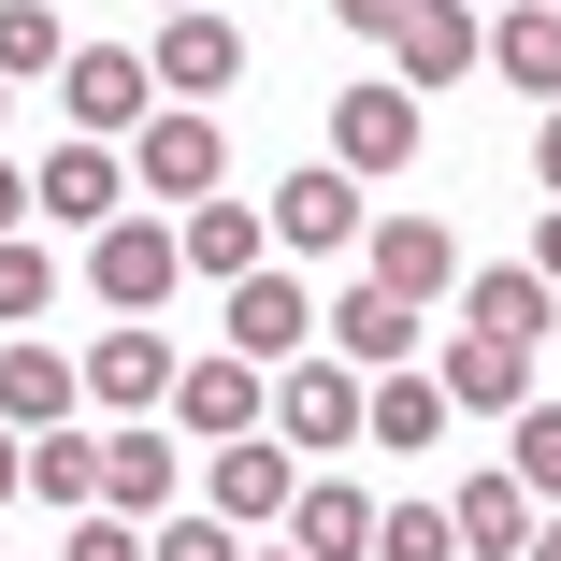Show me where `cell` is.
Wrapping results in <instances>:
<instances>
[{
  "label": "cell",
  "instance_id": "6da1fadb",
  "mask_svg": "<svg viewBox=\"0 0 561 561\" xmlns=\"http://www.w3.org/2000/svg\"><path fill=\"white\" fill-rule=\"evenodd\" d=\"M417 145H432V101H403L389 72H360L346 101H331V173H346V187H389V173H417Z\"/></svg>",
  "mask_w": 561,
  "mask_h": 561
},
{
  "label": "cell",
  "instance_id": "7a4b0ae2",
  "mask_svg": "<svg viewBox=\"0 0 561 561\" xmlns=\"http://www.w3.org/2000/svg\"><path fill=\"white\" fill-rule=\"evenodd\" d=\"M360 389H375V375H346V360L317 346V360H288V375H274V417H260V432L288 446L302 476H331V461L360 446Z\"/></svg>",
  "mask_w": 561,
  "mask_h": 561
},
{
  "label": "cell",
  "instance_id": "3957f363",
  "mask_svg": "<svg viewBox=\"0 0 561 561\" xmlns=\"http://www.w3.org/2000/svg\"><path fill=\"white\" fill-rule=\"evenodd\" d=\"M72 375H87V417L116 432V417H159V403H173V375H187V346H173L159 317H101V346H87Z\"/></svg>",
  "mask_w": 561,
  "mask_h": 561
},
{
  "label": "cell",
  "instance_id": "277c9868",
  "mask_svg": "<svg viewBox=\"0 0 561 561\" xmlns=\"http://www.w3.org/2000/svg\"><path fill=\"white\" fill-rule=\"evenodd\" d=\"M116 216H130V159L116 145H44L30 159V231H58V245H87V231H116Z\"/></svg>",
  "mask_w": 561,
  "mask_h": 561
},
{
  "label": "cell",
  "instance_id": "5b68a950",
  "mask_svg": "<svg viewBox=\"0 0 561 561\" xmlns=\"http://www.w3.org/2000/svg\"><path fill=\"white\" fill-rule=\"evenodd\" d=\"M58 116H72V145H130V130L159 116L145 44H72V58H58Z\"/></svg>",
  "mask_w": 561,
  "mask_h": 561
},
{
  "label": "cell",
  "instance_id": "8992f818",
  "mask_svg": "<svg viewBox=\"0 0 561 561\" xmlns=\"http://www.w3.org/2000/svg\"><path fill=\"white\" fill-rule=\"evenodd\" d=\"M72 260H87V302H101V317H159V302L187 288V260H173V216H116V231H87Z\"/></svg>",
  "mask_w": 561,
  "mask_h": 561
},
{
  "label": "cell",
  "instance_id": "52a82bcc",
  "mask_svg": "<svg viewBox=\"0 0 561 561\" xmlns=\"http://www.w3.org/2000/svg\"><path fill=\"white\" fill-rule=\"evenodd\" d=\"M116 159H130V187H145V202H173V216H187V202H216V173H231V130L187 116V101H159V116H145Z\"/></svg>",
  "mask_w": 561,
  "mask_h": 561
},
{
  "label": "cell",
  "instance_id": "ba28073f",
  "mask_svg": "<svg viewBox=\"0 0 561 561\" xmlns=\"http://www.w3.org/2000/svg\"><path fill=\"white\" fill-rule=\"evenodd\" d=\"M187 504V446L159 432V417H116V432H101V504L87 518H130V533H159Z\"/></svg>",
  "mask_w": 561,
  "mask_h": 561
},
{
  "label": "cell",
  "instance_id": "9c48e42d",
  "mask_svg": "<svg viewBox=\"0 0 561 561\" xmlns=\"http://www.w3.org/2000/svg\"><path fill=\"white\" fill-rule=\"evenodd\" d=\"M461 231H446V216H375V231H360V288H389V302H461Z\"/></svg>",
  "mask_w": 561,
  "mask_h": 561
},
{
  "label": "cell",
  "instance_id": "30bf717a",
  "mask_svg": "<svg viewBox=\"0 0 561 561\" xmlns=\"http://www.w3.org/2000/svg\"><path fill=\"white\" fill-rule=\"evenodd\" d=\"M260 417H274V375H260V360H231V346L187 360V375H173V403H159V432H173V446H245Z\"/></svg>",
  "mask_w": 561,
  "mask_h": 561
},
{
  "label": "cell",
  "instance_id": "8fae6325",
  "mask_svg": "<svg viewBox=\"0 0 561 561\" xmlns=\"http://www.w3.org/2000/svg\"><path fill=\"white\" fill-rule=\"evenodd\" d=\"M260 231H274V260H331V245H360V231H375V202L331 173V159H302V173H274Z\"/></svg>",
  "mask_w": 561,
  "mask_h": 561
},
{
  "label": "cell",
  "instance_id": "7c38bea8",
  "mask_svg": "<svg viewBox=\"0 0 561 561\" xmlns=\"http://www.w3.org/2000/svg\"><path fill=\"white\" fill-rule=\"evenodd\" d=\"M461 72H490V15H476V0H417V15L389 30V87L403 101H446Z\"/></svg>",
  "mask_w": 561,
  "mask_h": 561
},
{
  "label": "cell",
  "instance_id": "4fadbf2b",
  "mask_svg": "<svg viewBox=\"0 0 561 561\" xmlns=\"http://www.w3.org/2000/svg\"><path fill=\"white\" fill-rule=\"evenodd\" d=\"M216 302H231V360H260V375L317 360V288H302L288 260H260L245 288H216Z\"/></svg>",
  "mask_w": 561,
  "mask_h": 561
},
{
  "label": "cell",
  "instance_id": "5bb4252c",
  "mask_svg": "<svg viewBox=\"0 0 561 561\" xmlns=\"http://www.w3.org/2000/svg\"><path fill=\"white\" fill-rule=\"evenodd\" d=\"M145 72H159V101H187V116H216V101L245 87V30H231V15H159Z\"/></svg>",
  "mask_w": 561,
  "mask_h": 561
},
{
  "label": "cell",
  "instance_id": "9a60e30c",
  "mask_svg": "<svg viewBox=\"0 0 561 561\" xmlns=\"http://www.w3.org/2000/svg\"><path fill=\"white\" fill-rule=\"evenodd\" d=\"M461 331H476V346L547 360V346H561V288H547L533 260H490V274H461Z\"/></svg>",
  "mask_w": 561,
  "mask_h": 561
},
{
  "label": "cell",
  "instance_id": "2e32d148",
  "mask_svg": "<svg viewBox=\"0 0 561 561\" xmlns=\"http://www.w3.org/2000/svg\"><path fill=\"white\" fill-rule=\"evenodd\" d=\"M317 346L346 360V375H403V360L432 346V317L389 302V288H331V302H317Z\"/></svg>",
  "mask_w": 561,
  "mask_h": 561
},
{
  "label": "cell",
  "instance_id": "e0dca14e",
  "mask_svg": "<svg viewBox=\"0 0 561 561\" xmlns=\"http://www.w3.org/2000/svg\"><path fill=\"white\" fill-rule=\"evenodd\" d=\"M288 490H302V461H288L274 432H245V446H202V518L274 533V518H288Z\"/></svg>",
  "mask_w": 561,
  "mask_h": 561
},
{
  "label": "cell",
  "instance_id": "ac0fdd59",
  "mask_svg": "<svg viewBox=\"0 0 561 561\" xmlns=\"http://www.w3.org/2000/svg\"><path fill=\"white\" fill-rule=\"evenodd\" d=\"M58 417H87V375H72V346H44V331H15L0 346V432H58Z\"/></svg>",
  "mask_w": 561,
  "mask_h": 561
},
{
  "label": "cell",
  "instance_id": "d6986e66",
  "mask_svg": "<svg viewBox=\"0 0 561 561\" xmlns=\"http://www.w3.org/2000/svg\"><path fill=\"white\" fill-rule=\"evenodd\" d=\"M274 547H302V561H375V490H360V476H302L288 518H274Z\"/></svg>",
  "mask_w": 561,
  "mask_h": 561
},
{
  "label": "cell",
  "instance_id": "ffe728a7",
  "mask_svg": "<svg viewBox=\"0 0 561 561\" xmlns=\"http://www.w3.org/2000/svg\"><path fill=\"white\" fill-rule=\"evenodd\" d=\"M173 260H187L202 288H245V274L274 260V231H260V202H231V187H216V202H187V216H173Z\"/></svg>",
  "mask_w": 561,
  "mask_h": 561
},
{
  "label": "cell",
  "instance_id": "44dd1931",
  "mask_svg": "<svg viewBox=\"0 0 561 561\" xmlns=\"http://www.w3.org/2000/svg\"><path fill=\"white\" fill-rule=\"evenodd\" d=\"M533 375H547V360H518V346H476V331H446V346H432V389H446V417H518V403H533Z\"/></svg>",
  "mask_w": 561,
  "mask_h": 561
},
{
  "label": "cell",
  "instance_id": "7402d4cb",
  "mask_svg": "<svg viewBox=\"0 0 561 561\" xmlns=\"http://www.w3.org/2000/svg\"><path fill=\"white\" fill-rule=\"evenodd\" d=\"M360 446H375V461H432V446H446V389H432V360H403V375L360 389Z\"/></svg>",
  "mask_w": 561,
  "mask_h": 561
},
{
  "label": "cell",
  "instance_id": "603a6c76",
  "mask_svg": "<svg viewBox=\"0 0 561 561\" xmlns=\"http://www.w3.org/2000/svg\"><path fill=\"white\" fill-rule=\"evenodd\" d=\"M446 533H461V561H518V547H533V490L490 461V476H461V490H446Z\"/></svg>",
  "mask_w": 561,
  "mask_h": 561
},
{
  "label": "cell",
  "instance_id": "cb8c5ba5",
  "mask_svg": "<svg viewBox=\"0 0 561 561\" xmlns=\"http://www.w3.org/2000/svg\"><path fill=\"white\" fill-rule=\"evenodd\" d=\"M490 72L533 101V116H561V15H533V0H518V15H490Z\"/></svg>",
  "mask_w": 561,
  "mask_h": 561
},
{
  "label": "cell",
  "instance_id": "d4e9b609",
  "mask_svg": "<svg viewBox=\"0 0 561 561\" xmlns=\"http://www.w3.org/2000/svg\"><path fill=\"white\" fill-rule=\"evenodd\" d=\"M30 490H44L58 518H87V504H101V417H58V432H30Z\"/></svg>",
  "mask_w": 561,
  "mask_h": 561
},
{
  "label": "cell",
  "instance_id": "484cf974",
  "mask_svg": "<svg viewBox=\"0 0 561 561\" xmlns=\"http://www.w3.org/2000/svg\"><path fill=\"white\" fill-rule=\"evenodd\" d=\"M504 476L533 490V518H561V403H547V389L504 417Z\"/></svg>",
  "mask_w": 561,
  "mask_h": 561
},
{
  "label": "cell",
  "instance_id": "4316f807",
  "mask_svg": "<svg viewBox=\"0 0 561 561\" xmlns=\"http://www.w3.org/2000/svg\"><path fill=\"white\" fill-rule=\"evenodd\" d=\"M58 274H72V260H58L44 231H15V245H0V346H15V331H44V302H58Z\"/></svg>",
  "mask_w": 561,
  "mask_h": 561
},
{
  "label": "cell",
  "instance_id": "83f0119b",
  "mask_svg": "<svg viewBox=\"0 0 561 561\" xmlns=\"http://www.w3.org/2000/svg\"><path fill=\"white\" fill-rule=\"evenodd\" d=\"M58 58H72V15H58V0H0V87H30Z\"/></svg>",
  "mask_w": 561,
  "mask_h": 561
},
{
  "label": "cell",
  "instance_id": "f1b7e54d",
  "mask_svg": "<svg viewBox=\"0 0 561 561\" xmlns=\"http://www.w3.org/2000/svg\"><path fill=\"white\" fill-rule=\"evenodd\" d=\"M375 561H461V533H446V504H432V490L375 504Z\"/></svg>",
  "mask_w": 561,
  "mask_h": 561
},
{
  "label": "cell",
  "instance_id": "f546056e",
  "mask_svg": "<svg viewBox=\"0 0 561 561\" xmlns=\"http://www.w3.org/2000/svg\"><path fill=\"white\" fill-rule=\"evenodd\" d=\"M145 561H245V533H231V518H187V504H173V518L145 533Z\"/></svg>",
  "mask_w": 561,
  "mask_h": 561
},
{
  "label": "cell",
  "instance_id": "4dcf8cb0",
  "mask_svg": "<svg viewBox=\"0 0 561 561\" xmlns=\"http://www.w3.org/2000/svg\"><path fill=\"white\" fill-rule=\"evenodd\" d=\"M58 561H145V533H130V518H72Z\"/></svg>",
  "mask_w": 561,
  "mask_h": 561
},
{
  "label": "cell",
  "instance_id": "1f68e13d",
  "mask_svg": "<svg viewBox=\"0 0 561 561\" xmlns=\"http://www.w3.org/2000/svg\"><path fill=\"white\" fill-rule=\"evenodd\" d=\"M317 15H331V30H375V44H389V30L417 15V0H317Z\"/></svg>",
  "mask_w": 561,
  "mask_h": 561
},
{
  "label": "cell",
  "instance_id": "d6a6232c",
  "mask_svg": "<svg viewBox=\"0 0 561 561\" xmlns=\"http://www.w3.org/2000/svg\"><path fill=\"white\" fill-rule=\"evenodd\" d=\"M533 202H561V116H533Z\"/></svg>",
  "mask_w": 561,
  "mask_h": 561
},
{
  "label": "cell",
  "instance_id": "836d02e7",
  "mask_svg": "<svg viewBox=\"0 0 561 561\" xmlns=\"http://www.w3.org/2000/svg\"><path fill=\"white\" fill-rule=\"evenodd\" d=\"M30 231V159H0V245Z\"/></svg>",
  "mask_w": 561,
  "mask_h": 561
},
{
  "label": "cell",
  "instance_id": "e575fe53",
  "mask_svg": "<svg viewBox=\"0 0 561 561\" xmlns=\"http://www.w3.org/2000/svg\"><path fill=\"white\" fill-rule=\"evenodd\" d=\"M533 274H547V288H561V202H547V216H533Z\"/></svg>",
  "mask_w": 561,
  "mask_h": 561
},
{
  "label": "cell",
  "instance_id": "d590c367",
  "mask_svg": "<svg viewBox=\"0 0 561 561\" xmlns=\"http://www.w3.org/2000/svg\"><path fill=\"white\" fill-rule=\"evenodd\" d=\"M15 490H30V446H15V432H0V504H15Z\"/></svg>",
  "mask_w": 561,
  "mask_h": 561
},
{
  "label": "cell",
  "instance_id": "8d00e7d4",
  "mask_svg": "<svg viewBox=\"0 0 561 561\" xmlns=\"http://www.w3.org/2000/svg\"><path fill=\"white\" fill-rule=\"evenodd\" d=\"M518 561H561V518H533V547H518Z\"/></svg>",
  "mask_w": 561,
  "mask_h": 561
},
{
  "label": "cell",
  "instance_id": "74e56055",
  "mask_svg": "<svg viewBox=\"0 0 561 561\" xmlns=\"http://www.w3.org/2000/svg\"><path fill=\"white\" fill-rule=\"evenodd\" d=\"M145 15H216V0H145Z\"/></svg>",
  "mask_w": 561,
  "mask_h": 561
},
{
  "label": "cell",
  "instance_id": "f35d334b",
  "mask_svg": "<svg viewBox=\"0 0 561 561\" xmlns=\"http://www.w3.org/2000/svg\"><path fill=\"white\" fill-rule=\"evenodd\" d=\"M245 561H302V547H245Z\"/></svg>",
  "mask_w": 561,
  "mask_h": 561
},
{
  "label": "cell",
  "instance_id": "ab89813d",
  "mask_svg": "<svg viewBox=\"0 0 561 561\" xmlns=\"http://www.w3.org/2000/svg\"><path fill=\"white\" fill-rule=\"evenodd\" d=\"M547 403H561V346H547Z\"/></svg>",
  "mask_w": 561,
  "mask_h": 561
},
{
  "label": "cell",
  "instance_id": "60d3db41",
  "mask_svg": "<svg viewBox=\"0 0 561 561\" xmlns=\"http://www.w3.org/2000/svg\"><path fill=\"white\" fill-rule=\"evenodd\" d=\"M0 130H15V87H0Z\"/></svg>",
  "mask_w": 561,
  "mask_h": 561
},
{
  "label": "cell",
  "instance_id": "b9f144b4",
  "mask_svg": "<svg viewBox=\"0 0 561 561\" xmlns=\"http://www.w3.org/2000/svg\"><path fill=\"white\" fill-rule=\"evenodd\" d=\"M533 15H561V0H533Z\"/></svg>",
  "mask_w": 561,
  "mask_h": 561
}]
</instances>
